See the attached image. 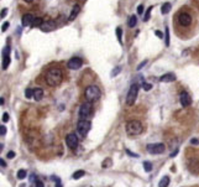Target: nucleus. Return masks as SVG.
<instances>
[{
    "instance_id": "nucleus-14",
    "label": "nucleus",
    "mask_w": 199,
    "mask_h": 187,
    "mask_svg": "<svg viewBox=\"0 0 199 187\" xmlns=\"http://www.w3.org/2000/svg\"><path fill=\"white\" fill-rule=\"evenodd\" d=\"M34 20H35V17L32 14H25V15L22 16L21 24H22V26H29V25H32Z\"/></svg>"
},
{
    "instance_id": "nucleus-27",
    "label": "nucleus",
    "mask_w": 199,
    "mask_h": 187,
    "mask_svg": "<svg viewBox=\"0 0 199 187\" xmlns=\"http://www.w3.org/2000/svg\"><path fill=\"white\" fill-rule=\"evenodd\" d=\"M25 96L26 98H34V88H27L25 91Z\"/></svg>"
},
{
    "instance_id": "nucleus-9",
    "label": "nucleus",
    "mask_w": 199,
    "mask_h": 187,
    "mask_svg": "<svg viewBox=\"0 0 199 187\" xmlns=\"http://www.w3.org/2000/svg\"><path fill=\"white\" fill-rule=\"evenodd\" d=\"M82 64H83V61L82 58L79 57H73L68 61V63H67V67L69 69H73V71H77V69H79L82 67Z\"/></svg>"
},
{
    "instance_id": "nucleus-22",
    "label": "nucleus",
    "mask_w": 199,
    "mask_h": 187,
    "mask_svg": "<svg viewBox=\"0 0 199 187\" xmlns=\"http://www.w3.org/2000/svg\"><path fill=\"white\" fill-rule=\"evenodd\" d=\"M112 165H113V160L110 157H106L103 161V163H101V167L103 169H109V167H112Z\"/></svg>"
},
{
    "instance_id": "nucleus-34",
    "label": "nucleus",
    "mask_w": 199,
    "mask_h": 187,
    "mask_svg": "<svg viewBox=\"0 0 199 187\" xmlns=\"http://www.w3.org/2000/svg\"><path fill=\"white\" fill-rule=\"evenodd\" d=\"M5 134H6V127L1 125V127H0V135H1V136H4Z\"/></svg>"
},
{
    "instance_id": "nucleus-50",
    "label": "nucleus",
    "mask_w": 199,
    "mask_h": 187,
    "mask_svg": "<svg viewBox=\"0 0 199 187\" xmlns=\"http://www.w3.org/2000/svg\"><path fill=\"white\" fill-rule=\"evenodd\" d=\"M24 1H25V3H32L34 0H24Z\"/></svg>"
},
{
    "instance_id": "nucleus-39",
    "label": "nucleus",
    "mask_w": 199,
    "mask_h": 187,
    "mask_svg": "<svg viewBox=\"0 0 199 187\" xmlns=\"http://www.w3.org/2000/svg\"><path fill=\"white\" fill-rule=\"evenodd\" d=\"M142 12H143V5L141 4V5H138V8H137V14H140L141 15Z\"/></svg>"
},
{
    "instance_id": "nucleus-31",
    "label": "nucleus",
    "mask_w": 199,
    "mask_h": 187,
    "mask_svg": "<svg viewBox=\"0 0 199 187\" xmlns=\"http://www.w3.org/2000/svg\"><path fill=\"white\" fill-rule=\"evenodd\" d=\"M166 46H169V29L166 27Z\"/></svg>"
},
{
    "instance_id": "nucleus-6",
    "label": "nucleus",
    "mask_w": 199,
    "mask_h": 187,
    "mask_svg": "<svg viewBox=\"0 0 199 187\" xmlns=\"http://www.w3.org/2000/svg\"><path fill=\"white\" fill-rule=\"evenodd\" d=\"M137 93H138V86L136 83H134V84L130 87V89L127 92V96H126V104L129 107L134 105V103L136 100V97H137Z\"/></svg>"
},
{
    "instance_id": "nucleus-23",
    "label": "nucleus",
    "mask_w": 199,
    "mask_h": 187,
    "mask_svg": "<svg viewBox=\"0 0 199 187\" xmlns=\"http://www.w3.org/2000/svg\"><path fill=\"white\" fill-rule=\"evenodd\" d=\"M85 175V172L83 171V170H78V171H76L74 174H73V176H72V179L73 180H79L81 177H83Z\"/></svg>"
},
{
    "instance_id": "nucleus-12",
    "label": "nucleus",
    "mask_w": 199,
    "mask_h": 187,
    "mask_svg": "<svg viewBox=\"0 0 199 187\" xmlns=\"http://www.w3.org/2000/svg\"><path fill=\"white\" fill-rule=\"evenodd\" d=\"M66 143L68 145V148L71 149H76L78 146V138L76 134H68L66 138Z\"/></svg>"
},
{
    "instance_id": "nucleus-45",
    "label": "nucleus",
    "mask_w": 199,
    "mask_h": 187,
    "mask_svg": "<svg viewBox=\"0 0 199 187\" xmlns=\"http://www.w3.org/2000/svg\"><path fill=\"white\" fill-rule=\"evenodd\" d=\"M191 144H193V145H198V144H199V140H198V139H192V140H191Z\"/></svg>"
},
{
    "instance_id": "nucleus-29",
    "label": "nucleus",
    "mask_w": 199,
    "mask_h": 187,
    "mask_svg": "<svg viewBox=\"0 0 199 187\" xmlns=\"http://www.w3.org/2000/svg\"><path fill=\"white\" fill-rule=\"evenodd\" d=\"M120 72H121V67H115L114 71H112V73H110V76H112V77H116Z\"/></svg>"
},
{
    "instance_id": "nucleus-16",
    "label": "nucleus",
    "mask_w": 199,
    "mask_h": 187,
    "mask_svg": "<svg viewBox=\"0 0 199 187\" xmlns=\"http://www.w3.org/2000/svg\"><path fill=\"white\" fill-rule=\"evenodd\" d=\"M81 12V5L79 4H76L74 6H73V9H72V11H71V14H69V17H68V20L69 21H73L74 19L78 16V14Z\"/></svg>"
},
{
    "instance_id": "nucleus-10",
    "label": "nucleus",
    "mask_w": 199,
    "mask_h": 187,
    "mask_svg": "<svg viewBox=\"0 0 199 187\" xmlns=\"http://www.w3.org/2000/svg\"><path fill=\"white\" fill-rule=\"evenodd\" d=\"M188 170L193 175H198L199 174V160H198V159L193 157V159H191V160L188 161Z\"/></svg>"
},
{
    "instance_id": "nucleus-38",
    "label": "nucleus",
    "mask_w": 199,
    "mask_h": 187,
    "mask_svg": "<svg viewBox=\"0 0 199 187\" xmlns=\"http://www.w3.org/2000/svg\"><path fill=\"white\" fill-rule=\"evenodd\" d=\"M6 157H8V159H14V157H15V152H14V151H9L8 155H6Z\"/></svg>"
},
{
    "instance_id": "nucleus-49",
    "label": "nucleus",
    "mask_w": 199,
    "mask_h": 187,
    "mask_svg": "<svg viewBox=\"0 0 199 187\" xmlns=\"http://www.w3.org/2000/svg\"><path fill=\"white\" fill-rule=\"evenodd\" d=\"M196 1V4H197V6H198V9H199V0H194Z\"/></svg>"
},
{
    "instance_id": "nucleus-47",
    "label": "nucleus",
    "mask_w": 199,
    "mask_h": 187,
    "mask_svg": "<svg viewBox=\"0 0 199 187\" xmlns=\"http://www.w3.org/2000/svg\"><path fill=\"white\" fill-rule=\"evenodd\" d=\"M177 154H178V150H176V151H173L172 154H171V155H169V157H174L176 155H177Z\"/></svg>"
},
{
    "instance_id": "nucleus-21",
    "label": "nucleus",
    "mask_w": 199,
    "mask_h": 187,
    "mask_svg": "<svg viewBox=\"0 0 199 187\" xmlns=\"http://www.w3.org/2000/svg\"><path fill=\"white\" fill-rule=\"evenodd\" d=\"M129 27H135L136 26V24H137V17H136V15H131L130 17H129Z\"/></svg>"
},
{
    "instance_id": "nucleus-33",
    "label": "nucleus",
    "mask_w": 199,
    "mask_h": 187,
    "mask_svg": "<svg viewBox=\"0 0 199 187\" xmlns=\"http://www.w3.org/2000/svg\"><path fill=\"white\" fill-rule=\"evenodd\" d=\"M142 87H143V89H145L146 92H149L152 88V84H150V83H142Z\"/></svg>"
},
{
    "instance_id": "nucleus-7",
    "label": "nucleus",
    "mask_w": 199,
    "mask_h": 187,
    "mask_svg": "<svg viewBox=\"0 0 199 187\" xmlns=\"http://www.w3.org/2000/svg\"><path fill=\"white\" fill-rule=\"evenodd\" d=\"M90 128H92V124H90V121L87 120V119H81L79 121H78V124H77L78 133H79L81 135H83V136L89 133Z\"/></svg>"
},
{
    "instance_id": "nucleus-35",
    "label": "nucleus",
    "mask_w": 199,
    "mask_h": 187,
    "mask_svg": "<svg viewBox=\"0 0 199 187\" xmlns=\"http://www.w3.org/2000/svg\"><path fill=\"white\" fill-rule=\"evenodd\" d=\"M9 55H10V47H9V46H6L5 50L3 51V56H9Z\"/></svg>"
},
{
    "instance_id": "nucleus-19",
    "label": "nucleus",
    "mask_w": 199,
    "mask_h": 187,
    "mask_svg": "<svg viewBox=\"0 0 199 187\" xmlns=\"http://www.w3.org/2000/svg\"><path fill=\"white\" fill-rule=\"evenodd\" d=\"M169 185V177L168 176H163L158 182V187H168Z\"/></svg>"
},
{
    "instance_id": "nucleus-48",
    "label": "nucleus",
    "mask_w": 199,
    "mask_h": 187,
    "mask_svg": "<svg viewBox=\"0 0 199 187\" xmlns=\"http://www.w3.org/2000/svg\"><path fill=\"white\" fill-rule=\"evenodd\" d=\"M0 104H1V105H4V104H5V100H4V97H1V99H0Z\"/></svg>"
},
{
    "instance_id": "nucleus-3",
    "label": "nucleus",
    "mask_w": 199,
    "mask_h": 187,
    "mask_svg": "<svg viewBox=\"0 0 199 187\" xmlns=\"http://www.w3.org/2000/svg\"><path fill=\"white\" fill-rule=\"evenodd\" d=\"M125 130L126 134L130 136H136L142 133V124L138 120H129L126 125H125Z\"/></svg>"
},
{
    "instance_id": "nucleus-17",
    "label": "nucleus",
    "mask_w": 199,
    "mask_h": 187,
    "mask_svg": "<svg viewBox=\"0 0 199 187\" xmlns=\"http://www.w3.org/2000/svg\"><path fill=\"white\" fill-rule=\"evenodd\" d=\"M34 98L35 100H41L43 98V91L41 89V88H35L34 89Z\"/></svg>"
},
{
    "instance_id": "nucleus-24",
    "label": "nucleus",
    "mask_w": 199,
    "mask_h": 187,
    "mask_svg": "<svg viewBox=\"0 0 199 187\" xmlns=\"http://www.w3.org/2000/svg\"><path fill=\"white\" fill-rule=\"evenodd\" d=\"M10 63V56H3V69H6Z\"/></svg>"
},
{
    "instance_id": "nucleus-15",
    "label": "nucleus",
    "mask_w": 199,
    "mask_h": 187,
    "mask_svg": "<svg viewBox=\"0 0 199 187\" xmlns=\"http://www.w3.org/2000/svg\"><path fill=\"white\" fill-rule=\"evenodd\" d=\"M176 81V74L174 73H166L163 76H161L160 82L162 83H169V82H174Z\"/></svg>"
},
{
    "instance_id": "nucleus-40",
    "label": "nucleus",
    "mask_w": 199,
    "mask_h": 187,
    "mask_svg": "<svg viewBox=\"0 0 199 187\" xmlns=\"http://www.w3.org/2000/svg\"><path fill=\"white\" fill-rule=\"evenodd\" d=\"M8 27H9V22H5V24H3V26H1V31H3V32L6 31Z\"/></svg>"
},
{
    "instance_id": "nucleus-11",
    "label": "nucleus",
    "mask_w": 199,
    "mask_h": 187,
    "mask_svg": "<svg viewBox=\"0 0 199 187\" xmlns=\"http://www.w3.org/2000/svg\"><path fill=\"white\" fill-rule=\"evenodd\" d=\"M179 103H180V105H182L183 108L189 107V105H191V103H192L191 96H189L187 92H182V93H180V96H179Z\"/></svg>"
},
{
    "instance_id": "nucleus-5",
    "label": "nucleus",
    "mask_w": 199,
    "mask_h": 187,
    "mask_svg": "<svg viewBox=\"0 0 199 187\" xmlns=\"http://www.w3.org/2000/svg\"><path fill=\"white\" fill-rule=\"evenodd\" d=\"M146 150L149 154H152V155H160V154H163L166 151V146L162 143L149 144L146 146Z\"/></svg>"
},
{
    "instance_id": "nucleus-2",
    "label": "nucleus",
    "mask_w": 199,
    "mask_h": 187,
    "mask_svg": "<svg viewBox=\"0 0 199 187\" xmlns=\"http://www.w3.org/2000/svg\"><path fill=\"white\" fill-rule=\"evenodd\" d=\"M63 79V72L61 68L58 67H52L46 72L45 81L50 87H57Z\"/></svg>"
},
{
    "instance_id": "nucleus-1",
    "label": "nucleus",
    "mask_w": 199,
    "mask_h": 187,
    "mask_svg": "<svg viewBox=\"0 0 199 187\" xmlns=\"http://www.w3.org/2000/svg\"><path fill=\"white\" fill-rule=\"evenodd\" d=\"M199 11L198 8L184 5L176 11L173 16V29L176 35L183 40H188L198 31Z\"/></svg>"
},
{
    "instance_id": "nucleus-26",
    "label": "nucleus",
    "mask_w": 199,
    "mask_h": 187,
    "mask_svg": "<svg viewBox=\"0 0 199 187\" xmlns=\"http://www.w3.org/2000/svg\"><path fill=\"white\" fill-rule=\"evenodd\" d=\"M152 169H154V166H152V163L150 161H145V162H143V170H145L146 172H151Z\"/></svg>"
},
{
    "instance_id": "nucleus-30",
    "label": "nucleus",
    "mask_w": 199,
    "mask_h": 187,
    "mask_svg": "<svg viewBox=\"0 0 199 187\" xmlns=\"http://www.w3.org/2000/svg\"><path fill=\"white\" fill-rule=\"evenodd\" d=\"M116 36H118L119 42L121 44L123 42V40H121V27H116Z\"/></svg>"
},
{
    "instance_id": "nucleus-43",
    "label": "nucleus",
    "mask_w": 199,
    "mask_h": 187,
    "mask_svg": "<svg viewBox=\"0 0 199 187\" xmlns=\"http://www.w3.org/2000/svg\"><path fill=\"white\" fill-rule=\"evenodd\" d=\"M155 34H156V36H158L160 39H163V34H162L161 31H158V30H157V31L155 32Z\"/></svg>"
},
{
    "instance_id": "nucleus-36",
    "label": "nucleus",
    "mask_w": 199,
    "mask_h": 187,
    "mask_svg": "<svg viewBox=\"0 0 199 187\" xmlns=\"http://www.w3.org/2000/svg\"><path fill=\"white\" fill-rule=\"evenodd\" d=\"M1 120L4 121V123H6V121H9V114L8 113H4L3 116H1Z\"/></svg>"
},
{
    "instance_id": "nucleus-8",
    "label": "nucleus",
    "mask_w": 199,
    "mask_h": 187,
    "mask_svg": "<svg viewBox=\"0 0 199 187\" xmlns=\"http://www.w3.org/2000/svg\"><path fill=\"white\" fill-rule=\"evenodd\" d=\"M92 110H93L92 103L90 102H84L79 108V118L81 119H87L88 116L92 114Z\"/></svg>"
},
{
    "instance_id": "nucleus-46",
    "label": "nucleus",
    "mask_w": 199,
    "mask_h": 187,
    "mask_svg": "<svg viewBox=\"0 0 199 187\" xmlns=\"http://www.w3.org/2000/svg\"><path fill=\"white\" fill-rule=\"evenodd\" d=\"M0 165H1V167H6V162L4 161V159H0Z\"/></svg>"
},
{
    "instance_id": "nucleus-25",
    "label": "nucleus",
    "mask_w": 199,
    "mask_h": 187,
    "mask_svg": "<svg viewBox=\"0 0 199 187\" xmlns=\"http://www.w3.org/2000/svg\"><path fill=\"white\" fill-rule=\"evenodd\" d=\"M26 176H27V172H26V170H24V169H22V170H19V171H17V174H16V177H17L19 180H24Z\"/></svg>"
},
{
    "instance_id": "nucleus-32",
    "label": "nucleus",
    "mask_w": 199,
    "mask_h": 187,
    "mask_svg": "<svg viewBox=\"0 0 199 187\" xmlns=\"http://www.w3.org/2000/svg\"><path fill=\"white\" fill-rule=\"evenodd\" d=\"M52 181H54V182H56V187H62V185H61V180H59L58 177L53 176V177H52Z\"/></svg>"
},
{
    "instance_id": "nucleus-42",
    "label": "nucleus",
    "mask_w": 199,
    "mask_h": 187,
    "mask_svg": "<svg viewBox=\"0 0 199 187\" xmlns=\"http://www.w3.org/2000/svg\"><path fill=\"white\" fill-rule=\"evenodd\" d=\"M126 152L129 154V155H130V156H134V157H138V155H137V154H135V152H131L130 150H126Z\"/></svg>"
},
{
    "instance_id": "nucleus-4",
    "label": "nucleus",
    "mask_w": 199,
    "mask_h": 187,
    "mask_svg": "<svg viewBox=\"0 0 199 187\" xmlns=\"http://www.w3.org/2000/svg\"><path fill=\"white\" fill-rule=\"evenodd\" d=\"M84 96L88 99V102H92V100H98L100 96H101V92L99 89V87L96 86H88L84 91Z\"/></svg>"
},
{
    "instance_id": "nucleus-37",
    "label": "nucleus",
    "mask_w": 199,
    "mask_h": 187,
    "mask_svg": "<svg viewBox=\"0 0 199 187\" xmlns=\"http://www.w3.org/2000/svg\"><path fill=\"white\" fill-rule=\"evenodd\" d=\"M35 186H36V187H45L43 182H42V181H40V180H37V181L35 182Z\"/></svg>"
},
{
    "instance_id": "nucleus-44",
    "label": "nucleus",
    "mask_w": 199,
    "mask_h": 187,
    "mask_svg": "<svg viewBox=\"0 0 199 187\" xmlns=\"http://www.w3.org/2000/svg\"><path fill=\"white\" fill-rule=\"evenodd\" d=\"M147 63V61H143V62L142 63H140V64H138V66H137V69H141L143 66H145V64Z\"/></svg>"
},
{
    "instance_id": "nucleus-41",
    "label": "nucleus",
    "mask_w": 199,
    "mask_h": 187,
    "mask_svg": "<svg viewBox=\"0 0 199 187\" xmlns=\"http://www.w3.org/2000/svg\"><path fill=\"white\" fill-rule=\"evenodd\" d=\"M6 14H8V9H6V8H4L3 10H1V17L4 19V17L6 16Z\"/></svg>"
},
{
    "instance_id": "nucleus-20",
    "label": "nucleus",
    "mask_w": 199,
    "mask_h": 187,
    "mask_svg": "<svg viewBox=\"0 0 199 187\" xmlns=\"http://www.w3.org/2000/svg\"><path fill=\"white\" fill-rule=\"evenodd\" d=\"M43 22H45V21H43L42 17H35V20H34V22H32L31 26H32V27H39V26L41 27V26L43 25Z\"/></svg>"
},
{
    "instance_id": "nucleus-18",
    "label": "nucleus",
    "mask_w": 199,
    "mask_h": 187,
    "mask_svg": "<svg viewBox=\"0 0 199 187\" xmlns=\"http://www.w3.org/2000/svg\"><path fill=\"white\" fill-rule=\"evenodd\" d=\"M171 9H172V5H171V3H165L163 5L161 6V12L166 15V14H168L171 11Z\"/></svg>"
},
{
    "instance_id": "nucleus-13",
    "label": "nucleus",
    "mask_w": 199,
    "mask_h": 187,
    "mask_svg": "<svg viewBox=\"0 0 199 187\" xmlns=\"http://www.w3.org/2000/svg\"><path fill=\"white\" fill-rule=\"evenodd\" d=\"M56 29V24H54L53 20H47L43 22V25L41 26V30L45 31V32H48V31H53Z\"/></svg>"
},
{
    "instance_id": "nucleus-28",
    "label": "nucleus",
    "mask_w": 199,
    "mask_h": 187,
    "mask_svg": "<svg viewBox=\"0 0 199 187\" xmlns=\"http://www.w3.org/2000/svg\"><path fill=\"white\" fill-rule=\"evenodd\" d=\"M152 9H154V6H150L149 9H147V11H146V14H145V17H143V21H149V20H150V15H151Z\"/></svg>"
}]
</instances>
